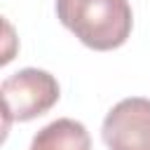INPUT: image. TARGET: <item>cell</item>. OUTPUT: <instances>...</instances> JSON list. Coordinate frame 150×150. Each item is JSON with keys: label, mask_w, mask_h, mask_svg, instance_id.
I'll return each mask as SVG.
<instances>
[{"label": "cell", "mask_w": 150, "mask_h": 150, "mask_svg": "<svg viewBox=\"0 0 150 150\" xmlns=\"http://www.w3.org/2000/svg\"><path fill=\"white\" fill-rule=\"evenodd\" d=\"M56 16L82 45L96 52L122 47L134 26L127 0H56Z\"/></svg>", "instance_id": "6da1fadb"}, {"label": "cell", "mask_w": 150, "mask_h": 150, "mask_svg": "<svg viewBox=\"0 0 150 150\" xmlns=\"http://www.w3.org/2000/svg\"><path fill=\"white\" fill-rule=\"evenodd\" d=\"M5 122H30L45 115L59 101V82L52 73L40 68H21L14 75L5 77L0 84Z\"/></svg>", "instance_id": "7a4b0ae2"}, {"label": "cell", "mask_w": 150, "mask_h": 150, "mask_svg": "<svg viewBox=\"0 0 150 150\" xmlns=\"http://www.w3.org/2000/svg\"><path fill=\"white\" fill-rule=\"evenodd\" d=\"M103 143L108 150H150V98H122L103 120Z\"/></svg>", "instance_id": "3957f363"}, {"label": "cell", "mask_w": 150, "mask_h": 150, "mask_svg": "<svg viewBox=\"0 0 150 150\" xmlns=\"http://www.w3.org/2000/svg\"><path fill=\"white\" fill-rule=\"evenodd\" d=\"M30 150H91V138L82 122L59 117L33 136Z\"/></svg>", "instance_id": "277c9868"}]
</instances>
